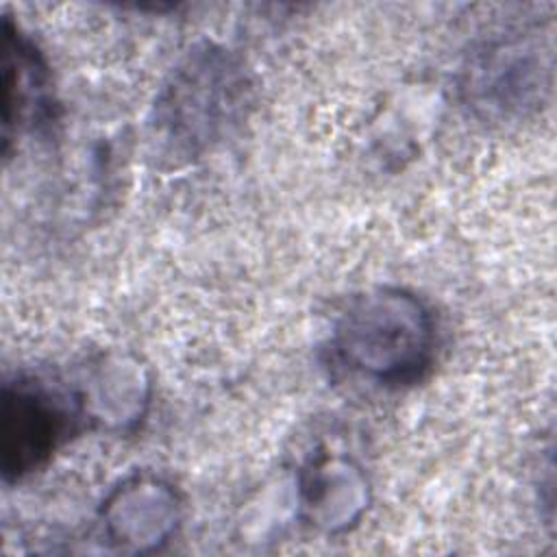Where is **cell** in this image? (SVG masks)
<instances>
[{"mask_svg": "<svg viewBox=\"0 0 557 557\" xmlns=\"http://www.w3.org/2000/svg\"><path fill=\"white\" fill-rule=\"evenodd\" d=\"M331 359L346 372L383 387L420 381L435 355V320L416 294L374 287L352 296L339 311Z\"/></svg>", "mask_w": 557, "mask_h": 557, "instance_id": "cell-1", "label": "cell"}, {"mask_svg": "<svg viewBox=\"0 0 557 557\" xmlns=\"http://www.w3.org/2000/svg\"><path fill=\"white\" fill-rule=\"evenodd\" d=\"M85 422L76 387L65 389L35 376L7 381L0 411L2 479L20 481L41 468Z\"/></svg>", "mask_w": 557, "mask_h": 557, "instance_id": "cell-2", "label": "cell"}, {"mask_svg": "<svg viewBox=\"0 0 557 557\" xmlns=\"http://www.w3.org/2000/svg\"><path fill=\"white\" fill-rule=\"evenodd\" d=\"M235 67L222 52H194L174 74L159 109L174 137L185 146H198L235 107V87H239Z\"/></svg>", "mask_w": 557, "mask_h": 557, "instance_id": "cell-3", "label": "cell"}, {"mask_svg": "<svg viewBox=\"0 0 557 557\" xmlns=\"http://www.w3.org/2000/svg\"><path fill=\"white\" fill-rule=\"evenodd\" d=\"M181 518L178 494L154 476L117 485L100 509L102 537L122 553H150L170 540Z\"/></svg>", "mask_w": 557, "mask_h": 557, "instance_id": "cell-4", "label": "cell"}, {"mask_svg": "<svg viewBox=\"0 0 557 557\" xmlns=\"http://www.w3.org/2000/svg\"><path fill=\"white\" fill-rule=\"evenodd\" d=\"M2 139L4 152L11 141L50 122L54 100L48 65L33 39L2 17Z\"/></svg>", "mask_w": 557, "mask_h": 557, "instance_id": "cell-5", "label": "cell"}, {"mask_svg": "<svg viewBox=\"0 0 557 557\" xmlns=\"http://www.w3.org/2000/svg\"><path fill=\"white\" fill-rule=\"evenodd\" d=\"M298 503L311 527L324 533H342L368 507V481L350 459L320 453L298 472Z\"/></svg>", "mask_w": 557, "mask_h": 557, "instance_id": "cell-6", "label": "cell"}, {"mask_svg": "<svg viewBox=\"0 0 557 557\" xmlns=\"http://www.w3.org/2000/svg\"><path fill=\"white\" fill-rule=\"evenodd\" d=\"M87 422L126 429L141 420L148 405V381L139 366L102 359L76 387Z\"/></svg>", "mask_w": 557, "mask_h": 557, "instance_id": "cell-7", "label": "cell"}]
</instances>
